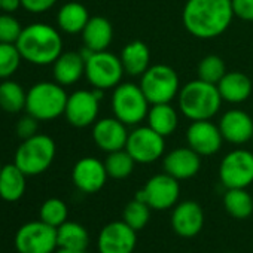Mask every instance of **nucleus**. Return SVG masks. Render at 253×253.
I'll return each instance as SVG.
<instances>
[{"label": "nucleus", "instance_id": "obj_1", "mask_svg": "<svg viewBox=\"0 0 253 253\" xmlns=\"http://www.w3.org/2000/svg\"><path fill=\"white\" fill-rule=\"evenodd\" d=\"M234 18L231 0H186L182 12L185 29L198 39H214Z\"/></svg>", "mask_w": 253, "mask_h": 253}, {"label": "nucleus", "instance_id": "obj_2", "mask_svg": "<svg viewBox=\"0 0 253 253\" xmlns=\"http://www.w3.org/2000/svg\"><path fill=\"white\" fill-rule=\"evenodd\" d=\"M15 45L23 60L35 66L54 64L63 52V39L58 30L45 23L24 27Z\"/></svg>", "mask_w": 253, "mask_h": 253}, {"label": "nucleus", "instance_id": "obj_3", "mask_svg": "<svg viewBox=\"0 0 253 253\" xmlns=\"http://www.w3.org/2000/svg\"><path fill=\"white\" fill-rule=\"evenodd\" d=\"M177 98L180 112L191 121L211 119L219 112L223 101L217 85L204 82L201 79L185 84L180 88Z\"/></svg>", "mask_w": 253, "mask_h": 253}, {"label": "nucleus", "instance_id": "obj_4", "mask_svg": "<svg viewBox=\"0 0 253 253\" xmlns=\"http://www.w3.org/2000/svg\"><path fill=\"white\" fill-rule=\"evenodd\" d=\"M67 92L57 82H38L27 91L26 112L38 121H52L64 115Z\"/></svg>", "mask_w": 253, "mask_h": 253}, {"label": "nucleus", "instance_id": "obj_5", "mask_svg": "<svg viewBox=\"0 0 253 253\" xmlns=\"http://www.w3.org/2000/svg\"><path fill=\"white\" fill-rule=\"evenodd\" d=\"M57 146L52 137L46 134H35L15 151L14 164L20 167L27 176H39L45 173L55 160Z\"/></svg>", "mask_w": 253, "mask_h": 253}, {"label": "nucleus", "instance_id": "obj_6", "mask_svg": "<svg viewBox=\"0 0 253 253\" xmlns=\"http://www.w3.org/2000/svg\"><path fill=\"white\" fill-rule=\"evenodd\" d=\"M151 103L142 91L140 85L125 82L113 88L112 110L115 118L125 125H139L148 116Z\"/></svg>", "mask_w": 253, "mask_h": 253}, {"label": "nucleus", "instance_id": "obj_7", "mask_svg": "<svg viewBox=\"0 0 253 253\" xmlns=\"http://www.w3.org/2000/svg\"><path fill=\"white\" fill-rule=\"evenodd\" d=\"M140 88L151 104L170 103L180 91L176 70L167 64H154L140 76Z\"/></svg>", "mask_w": 253, "mask_h": 253}, {"label": "nucleus", "instance_id": "obj_8", "mask_svg": "<svg viewBox=\"0 0 253 253\" xmlns=\"http://www.w3.org/2000/svg\"><path fill=\"white\" fill-rule=\"evenodd\" d=\"M124 76L121 58L106 51L92 52L85 60V78L97 89L116 88Z\"/></svg>", "mask_w": 253, "mask_h": 253}, {"label": "nucleus", "instance_id": "obj_9", "mask_svg": "<svg viewBox=\"0 0 253 253\" xmlns=\"http://www.w3.org/2000/svg\"><path fill=\"white\" fill-rule=\"evenodd\" d=\"M14 246L18 253H55L58 249L57 228L41 219L27 222L15 232Z\"/></svg>", "mask_w": 253, "mask_h": 253}, {"label": "nucleus", "instance_id": "obj_10", "mask_svg": "<svg viewBox=\"0 0 253 253\" xmlns=\"http://www.w3.org/2000/svg\"><path fill=\"white\" fill-rule=\"evenodd\" d=\"M180 197V185L179 180L171 177L167 173L152 176L146 185L137 191L136 200L146 203L152 210H169L174 207Z\"/></svg>", "mask_w": 253, "mask_h": 253}, {"label": "nucleus", "instance_id": "obj_11", "mask_svg": "<svg viewBox=\"0 0 253 253\" xmlns=\"http://www.w3.org/2000/svg\"><path fill=\"white\" fill-rule=\"evenodd\" d=\"M219 179L225 189L247 188L253 183V154L247 149H234L219 166Z\"/></svg>", "mask_w": 253, "mask_h": 253}, {"label": "nucleus", "instance_id": "obj_12", "mask_svg": "<svg viewBox=\"0 0 253 253\" xmlns=\"http://www.w3.org/2000/svg\"><path fill=\"white\" fill-rule=\"evenodd\" d=\"M103 89H78L67 97L64 116L67 122L76 128L94 125L100 110Z\"/></svg>", "mask_w": 253, "mask_h": 253}, {"label": "nucleus", "instance_id": "obj_13", "mask_svg": "<svg viewBox=\"0 0 253 253\" xmlns=\"http://www.w3.org/2000/svg\"><path fill=\"white\" fill-rule=\"evenodd\" d=\"M166 137L154 131L149 125L136 126L128 134L125 149L137 164H152L166 152Z\"/></svg>", "mask_w": 253, "mask_h": 253}, {"label": "nucleus", "instance_id": "obj_14", "mask_svg": "<svg viewBox=\"0 0 253 253\" xmlns=\"http://www.w3.org/2000/svg\"><path fill=\"white\" fill-rule=\"evenodd\" d=\"M137 231L124 220H113L104 225L97 238L98 253H134Z\"/></svg>", "mask_w": 253, "mask_h": 253}, {"label": "nucleus", "instance_id": "obj_15", "mask_svg": "<svg viewBox=\"0 0 253 253\" xmlns=\"http://www.w3.org/2000/svg\"><path fill=\"white\" fill-rule=\"evenodd\" d=\"M186 143L200 157H211L220 151L223 137L219 125L213 124L210 119L192 121L186 130Z\"/></svg>", "mask_w": 253, "mask_h": 253}, {"label": "nucleus", "instance_id": "obj_16", "mask_svg": "<svg viewBox=\"0 0 253 253\" xmlns=\"http://www.w3.org/2000/svg\"><path fill=\"white\" fill-rule=\"evenodd\" d=\"M107 177L104 161H100L94 157L81 158L72 170V180L84 194H95L101 191L107 182Z\"/></svg>", "mask_w": 253, "mask_h": 253}, {"label": "nucleus", "instance_id": "obj_17", "mask_svg": "<svg viewBox=\"0 0 253 253\" xmlns=\"http://www.w3.org/2000/svg\"><path fill=\"white\" fill-rule=\"evenodd\" d=\"M122 121L118 118H103L94 122L92 125V140L103 152H115L125 149L128 130Z\"/></svg>", "mask_w": 253, "mask_h": 253}, {"label": "nucleus", "instance_id": "obj_18", "mask_svg": "<svg viewBox=\"0 0 253 253\" xmlns=\"http://www.w3.org/2000/svg\"><path fill=\"white\" fill-rule=\"evenodd\" d=\"M204 210L197 201H182L173 207L171 228L182 238H194L204 228Z\"/></svg>", "mask_w": 253, "mask_h": 253}, {"label": "nucleus", "instance_id": "obj_19", "mask_svg": "<svg viewBox=\"0 0 253 253\" xmlns=\"http://www.w3.org/2000/svg\"><path fill=\"white\" fill-rule=\"evenodd\" d=\"M217 125L228 143L244 145L253 139V119L244 110L231 109L225 112Z\"/></svg>", "mask_w": 253, "mask_h": 253}, {"label": "nucleus", "instance_id": "obj_20", "mask_svg": "<svg viewBox=\"0 0 253 253\" xmlns=\"http://www.w3.org/2000/svg\"><path fill=\"white\" fill-rule=\"evenodd\" d=\"M163 169L164 173L170 174L179 182L188 180L198 174L201 169V157L189 146L176 148L164 157Z\"/></svg>", "mask_w": 253, "mask_h": 253}, {"label": "nucleus", "instance_id": "obj_21", "mask_svg": "<svg viewBox=\"0 0 253 253\" xmlns=\"http://www.w3.org/2000/svg\"><path fill=\"white\" fill-rule=\"evenodd\" d=\"M52 75L57 84L63 86L73 85L85 75V58L81 52H61L52 64Z\"/></svg>", "mask_w": 253, "mask_h": 253}, {"label": "nucleus", "instance_id": "obj_22", "mask_svg": "<svg viewBox=\"0 0 253 253\" xmlns=\"http://www.w3.org/2000/svg\"><path fill=\"white\" fill-rule=\"evenodd\" d=\"M219 94L223 101L238 104L246 101L253 89L252 79L241 72H226L217 84Z\"/></svg>", "mask_w": 253, "mask_h": 253}, {"label": "nucleus", "instance_id": "obj_23", "mask_svg": "<svg viewBox=\"0 0 253 253\" xmlns=\"http://www.w3.org/2000/svg\"><path fill=\"white\" fill-rule=\"evenodd\" d=\"M119 58L124 73L128 76H142L151 67V51L142 41L126 43Z\"/></svg>", "mask_w": 253, "mask_h": 253}, {"label": "nucleus", "instance_id": "obj_24", "mask_svg": "<svg viewBox=\"0 0 253 253\" xmlns=\"http://www.w3.org/2000/svg\"><path fill=\"white\" fill-rule=\"evenodd\" d=\"M113 39V27L110 21L104 17H91L82 30L84 46L88 49L98 52L106 51Z\"/></svg>", "mask_w": 253, "mask_h": 253}, {"label": "nucleus", "instance_id": "obj_25", "mask_svg": "<svg viewBox=\"0 0 253 253\" xmlns=\"http://www.w3.org/2000/svg\"><path fill=\"white\" fill-rule=\"evenodd\" d=\"M27 174L14 163L3 166L0 171V198L6 203L20 201L26 194Z\"/></svg>", "mask_w": 253, "mask_h": 253}, {"label": "nucleus", "instance_id": "obj_26", "mask_svg": "<svg viewBox=\"0 0 253 253\" xmlns=\"http://www.w3.org/2000/svg\"><path fill=\"white\" fill-rule=\"evenodd\" d=\"M146 119L151 128L163 137L171 136L179 125L177 110L170 103L151 104Z\"/></svg>", "mask_w": 253, "mask_h": 253}, {"label": "nucleus", "instance_id": "obj_27", "mask_svg": "<svg viewBox=\"0 0 253 253\" xmlns=\"http://www.w3.org/2000/svg\"><path fill=\"white\" fill-rule=\"evenodd\" d=\"M89 18L91 17L85 5L81 2H69L60 8L57 14V26L67 35H78L82 33Z\"/></svg>", "mask_w": 253, "mask_h": 253}, {"label": "nucleus", "instance_id": "obj_28", "mask_svg": "<svg viewBox=\"0 0 253 253\" xmlns=\"http://www.w3.org/2000/svg\"><path fill=\"white\" fill-rule=\"evenodd\" d=\"M58 249L69 250H86L89 244V234L84 225L73 220H66L57 228Z\"/></svg>", "mask_w": 253, "mask_h": 253}, {"label": "nucleus", "instance_id": "obj_29", "mask_svg": "<svg viewBox=\"0 0 253 253\" xmlns=\"http://www.w3.org/2000/svg\"><path fill=\"white\" fill-rule=\"evenodd\" d=\"M223 209L234 219H247L253 213V195L246 188L226 189L223 194Z\"/></svg>", "mask_w": 253, "mask_h": 253}, {"label": "nucleus", "instance_id": "obj_30", "mask_svg": "<svg viewBox=\"0 0 253 253\" xmlns=\"http://www.w3.org/2000/svg\"><path fill=\"white\" fill-rule=\"evenodd\" d=\"M27 92L24 88L11 79H5L0 84V107L8 113H18L26 110Z\"/></svg>", "mask_w": 253, "mask_h": 253}, {"label": "nucleus", "instance_id": "obj_31", "mask_svg": "<svg viewBox=\"0 0 253 253\" xmlns=\"http://www.w3.org/2000/svg\"><path fill=\"white\" fill-rule=\"evenodd\" d=\"M136 161L133 157L126 152V149L109 152L104 160V167L107 171V176L115 180H124L128 177L136 167Z\"/></svg>", "mask_w": 253, "mask_h": 253}, {"label": "nucleus", "instance_id": "obj_32", "mask_svg": "<svg viewBox=\"0 0 253 253\" xmlns=\"http://www.w3.org/2000/svg\"><path fill=\"white\" fill-rule=\"evenodd\" d=\"M151 210L152 209L146 203L134 198L125 206L124 213H122V220L128 226H131L134 231H140L149 223Z\"/></svg>", "mask_w": 253, "mask_h": 253}, {"label": "nucleus", "instance_id": "obj_33", "mask_svg": "<svg viewBox=\"0 0 253 253\" xmlns=\"http://www.w3.org/2000/svg\"><path fill=\"white\" fill-rule=\"evenodd\" d=\"M67 217H69L67 204L60 198H48L41 206L39 219L54 228H58L60 225H63L67 220Z\"/></svg>", "mask_w": 253, "mask_h": 253}, {"label": "nucleus", "instance_id": "obj_34", "mask_svg": "<svg viewBox=\"0 0 253 253\" xmlns=\"http://www.w3.org/2000/svg\"><path fill=\"white\" fill-rule=\"evenodd\" d=\"M21 54L15 43H2L0 42V79H9L17 73L21 64Z\"/></svg>", "mask_w": 253, "mask_h": 253}, {"label": "nucleus", "instance_id": "obj_35", "mask_svg": "<svg viewBox=\"0 0 253 253\" xmlns=\"http://www.w3.org/2000/svg\"><path fill=\"white\" fill-rule=\"evenodd\" d=\"M226 66L219 55H207L198 64V79L217 85L219 81L225 76Z\"/></svg>", "mask_w": 253, "mask_h": 253}, {"label": "nucleus", "instance_id": "obj_36", "mask_svg": "<svg viewBox=\"0 0 253 253\" xmlns=\"http://www.w3.org/2000/svg\"><path fill=\"white\" fill-rule=\"evenodd\" d=\"M23 29L21 23L12 14H0V42L2 43H17Z\"/></svg>", "mask_w": 253, "mask_h": 253}, {"label": "nucleus", "instance_id": "obj_37", "mask_svg": "<svg viewBox=\"0 0 253 253\" xmlns=\"http://www.w3.org/2000/svg\"><path fill=\"white\" fill-rule=\"evenodd\" d=\"M38 119L27 113L17 122V136L23 140L30 139L38 134Z\"/></svg>", "mask_w": 253, "mask_h": 253}, {"label": "nucleus", "instance_id": "obj_38", "mask_svg": "<svg viewBox=\"0 0 253 253\" xmlns=\"http://www.w3.org/2000/svg\"><path fill=\"white\" fill-rule=\"evenodd\" d=\"M234 17L243 21H253V0H231Z\"/></svg>", "mask_w": 253, "mask_h": 253}, {"label": "nucleus", "instance_id": "obj_39", "mask_svg": "<svg viewBox=\"0 0 253 253\" xmlns=\"http://www.w3.org/2000/svg\"><path fill=\"white\" fill-rule=\"evenodd\" d=\"M21 3L23 8L32 14H43L57 3V0H21Z\"/></svg>", "mask_w": 253, "mask_h": 253}, {"label": "nucleus", "instance_id": "obj_40", "mask_svg": "<svg viewBox=\"0 0 253 253\" xmlns=\"http://www.w3.org/2000/svg\"><path fill=\"white\" fill-rule=\"evenodd\" d=\"M0 5H2V11L6 12V14H14L20 8H23L21 0H2Z\"/></svg>", "mask_w": 253, "mask_h": 253}, {"label": "nucleus", "instance_id": "obj_41", "mask_svg": "<svg viewBox=\"0 0 253 253\" xmlns=\"http://www.w3.org/2000/svg\"><path fill=\"white\" fill-rule=\"evenodd\" d=\"M55 253H86V250H69V249H58Z\"/></svg>", "mask_w": 253, "mask_h": 253}, {"label": "nucleus", "instance_id": "obj_42", "mask_svg": "<svg viewBox=\"0 0 253 253\" xmlns=\"http://www.w3.org/2000/svg\"><path fill=\"white\" fill-rule=\"evenodd\" d=\"M2 167H3V166H2V163H0V171H2Z\"/></svg>", "mask_w": 253, "mask_h": 253}, {"label": "nucleus", "instance_id": "obj_43", "mask_svg": "<svg viewBox=\"0 0 253 253\" xmlns=\"http://www.w3.org/2000/svg\"><path fill=\"white\" fill-rule=\"evenodd\" d=\"M0 2H2V0H0ZM0 11H2V5H0Z\"/></svg>", "mask_w": 253, "mask_h": 253}, {"label": "nucleus", "instance_id": "obj_44", "mask_svg": "<svg viewBox=\"0 0 253 253\" xmlns=\"http://www.w3.org/2000/svg\"><path fill=\"white\" fill-rule=\"evenodd\" d=\"M225 253H235V252H225Z\"/></svg>", "mask_w": 253, "mask_h": 253}, {"label": "nucleus", "instance_id": "obj_45", "mask_svg": "<svg viewBox=\"0 0 253 253\" xmlns=\"http://www.w3.org/2000/svg\"><path fill=\"white\" fill-rule=\"evenodd\" d=\"M252 140H253V139H252Z\"/></svg>", "mask_w": 253, "mask_h": 253}]
</instances>
